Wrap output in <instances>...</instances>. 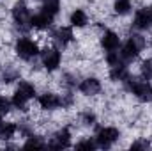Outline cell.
Masks as SVG:
<instances>
[{
	"instance_id": "6da1fadb",
	"label": "cell",
	"mask_w": 152,
	"mask_h": 151,
	"mask_svg": "<svg viewBox=\"0 0 152 151\" xmlns=\"http://www.w3.org/2000/svg\"><path fill=\"white\" fill-rule=\"evenodd\" d=\"M126 87L129 93H133L138 100L142 101H152V85L145 80H138V78H126Z\"/></svg>"
},
{
	"instance_id": "7a4b0ae2",
	"label": "cell",
	"mask_w": 152,
	"mask_h": 151,
	"mask_svg": "<svg viewBox=\"0 0 152 151\" xmlns=\"http://www.w3.org/2000/svg\"><path fill=\"white\" fill-rule=\"evenodd\" d=\"M142 48H143V39H142V36H131V38L124 43V46H122L120 59L122 61H133V59H136L140 55Z\"/></svg>"
},
{
	"instance_id": "3957f363",
	"label": "cell",
	"mask_w": 152,
	"mask_h": 151,
	"mask_svg": "<svg viewBox=\"0 0 152 151\" xmlns=\"http://www.w3.org/2000/svg\"><path fill=\"white\" fill-rule=\"evenodd\" d=\"M16 53H18L21 59L30 61V59H34V57L39 53V46H37V43H36L34 39L20 38L18 41H16Z\"/></svg>"
},
{
	"instance_id": "277c9868",
	"label": "cell",
	"mask_w": 152,
	"mask_h": 151,
	"mask_svg": "<svg viewBox=\"0 0 152 151\" xmlns=\"http://www.w3.org/2000/svg\"><path fill=\"white\" fill-rule=\"evenodd\" d=\"M118 137H120V132L113 128V126H104V128H101L99 132H97V144L101 146V148H110L112 144H115L117 141H118Z\"/></svg>"
},
{
	"instance_id": "5b68a950",
	"label": "cell",
	"mask_w": 152,
	"mask_h": 151,
	"mask_svg": "<svg viewBox=\"0 0 152 151\" xmlns=\"http://www.w3.org/2000/svg\"><path fill=\"white\" fill-rule=\"evenodd\" d=\"M30 18L32 16H30V11H28V7H27L25 2H18L12 7V20H14V23L18 27H28Z\"/></svg>"
},
{
	"instance_id": "8992f818",
	"label": "cell",
	"mask_w": 152,
	"mask_h": 151,
	"mask_svg": "<svg viewBox=\"0 0 152 151\" xmlns=\"http://www.w3.org/2000/svg\"><path fill=\"white\" fill-rule=\"evenodd\" d=\"M60 61H62V55L57 48H48L42 52V66L48 70V71H53L60 66Z\"/></svg>"
},
{
	"instance_id": "52a82bcc",
	"label": "cell",
	"mask_w": 152,
	"mask_h": 151,
	"mask_svg": "<svg viewBox=\"0 0 152 151\" xmlns=\"http://www.w3.org/2000/svg\"><path fill=\"white\" fill-rule=\"evenodd\" d=\"M151 25H152L151 9H140V11H136L134 20H133V27L138 29V30H147V29H151Z\"/></svg>"
},
{
	"instance_id": "ba28073f",
	"label": "cell",
	"mask_w": 152,
	"mask_h": 151,
	"mask_svg": "<svg viewBox=\"0 0 152 151\" xmlns=\"http://www.w3.org/2000/svg\"><path fill=\"white\" fill-rule=\"evenodd\" d=\"M69 144H71V132H69L67 128H62V130H58V132L55 133V137L51 139L50 148H53V150H62V148H69Z\"/></svg>"
},
{
	"instance_id": "9c48e42d",
	"label": "cell",
	"mask_w": 152,
	"mask_h": 151,
	"mask_svg": "<svg viewBox=\"0 0 152 151\" xmlns=\"http://www.w3.org/2000/svg\"><path fill=\"white\" fill-rule=\"evenodd\" d=\"M60 105H62V98H58L53 93H44L39 96V107L44 110H55Z\"/></svg>"
},
{
	"instance_id": "30bf717a",
	"label": "cell",
	"mask_w": 152,
	"mask_h": 151,
	"mask_svg": "<svg viewBox=\"0 0 152 151\" xmlns=\"http://www.w3.org/2000/svg\"><path fill=\"white\" fill-rule=\"evenodd\" d=\"M80 91H81V94H85V96H94V94H97V93L101 91V82H99L97 78H94V76L85 78V80L80 84Z\"/></svg>"
},
{
	"instance_id": "8fae6325",
	"label": "cell",
	"mask_w": 152,
	"mask_h": 151,
	"mask_svg": "<svg viewBox=\"0 0 152 151\" xmlns=\"http://www.w3.org/2000/svg\"><path fill=\"white\" fill-rule=\"evenodd\" d=\"M101 44H103L104 50H108V52H115V50L120 46V38H118V34H115V32H112V30H108V32L103 34V38H101Z\"/></svg>"
},
{
	"instance_id": "7c38bea8",
	"label": "cell",
	"mask_w": 152,
	"mask_h": 151,
	"mask_svg": "<svg viewBox=\"0 0 152 151\" xmlns=\"http://www.w3.org/2000/svg\"><path fill=\"white\" fill-rule=\"evenodd\" d=\"M51 16L50 14H46V13H37V14H34L32 18H30V27H34V29H39V30H44V29H48L50 25H51Z\"/></svg>"
},
{
	"instance_id": "4fadbf2b",
	"label": "cell",
	"mask_w": 152,
	"mask_h": 151,
	"mask_svg": "<svg viewBox=\"0 0 152 151\" xmlns=\"http://www.w3.org/2000/svg\"><path fill=\"white\" fill-rule=\"evenodd\" d=\"M73 38H75V34H73L71 27H60V29L55 32V41H57L58 44H62V46L69 44V43L73 41Z\"/></svg>"
},
{
	"instance_id": "5bb4252c",
	"label": "cell",
	"mask_w": 152,
	"mask_h": 151,
	"mask_svg": "<svg viewBox=\"0 0 152 151\" xmlns=\"http://www.w3.org/2000/svg\"><path fill=\"white\" fill-rule=\"evenodd\" d=\"M69 21H71L73 27H85L88 23V16L83 9H75L69 16Z\"/></svg>"
},
{
	"instance_id": "9a60e30c",
	"label": "cell",
	"mask_w": 152,
	"mask_h": 151,
	"mask_svg": "<svg viewBox=\"0 0 152 151\" xmlns=\"http://www.w3.org/2000/svg\"><path fill=\"white\" fill-rule=\"evenodd\" d=\"M16 132H18V126L14 123H4V121H0V139L2 141L12 139Z\"/></svg>"
},
{
	"instance_id": "2e32d148",
	"label": "cell",
	"mask_w": 152,
	"mask_h": 151,
	"mask_svg": "<svg viewBox=\"0 0 152 151\" xmlns=\"http://www.w3.org/2000/svg\"><path fill=\"white\" fill-rule=\"evenodd\" d=\"M16 93H20V94L28 101V100H32V98L36 96V87H34V84H30V82H20Z\"/></svg>"
},
{
	"instance_id": "e0dca14e",
	"label": "cell",
	"mask_w": 152,
	"mask_h": 151,
	"mask_svg": "<svg viewBox=\"0 0 152 151\" xmlns=\"http://www.w3.org/2000/svg\"><path fill=\"white\" fill-rule=\"evenodd\" d=\"M127 76H129V73H127V68L124 66V62H118V64L112 66V71H110V78L112 80L118 82V80H126Z\"/></svg>"
},
{
	"instance_id": "ac0fdd59",
	"label": "cell",
	"mask_w": 152,
	"mask_h": 151,
	"mask_svg": "<svg viewBox=\"0 0 152 151\" xmlns=\"http://www.w3.org/2000/svg\"><path fill=\"white\" fill-rule=\"evenodd\" d=\"M58 11H60V2H58V0H44V4H42V13H46V14H50V16L53 18V16L58 14Z\"/></svg>"
},
{
	"instance_id": "d6986e66",
	"label": "cell",
	"mask_w": 152,
	"mask_h": 151,
	"mask_svg": "<svg viewBox=\"0 0 152 151\" xmlns=\"http://www.w3.org/2000/svg\"><path fill=\"white\" fill-rule=\"evenodd\" d=\"M113 9H115V13L120 14V16L127 14V13L131 11V0H115Z\"/></svg>"
},
{
	"instance_id": "ffe728a7",
	"label": "cell",
	"mask_w": 152,
	"mask_h": 151,
	"mask_svg": "<svg viewBox=\"0 0 152 151\" xmlns=\"http://www.w3.org/2000/svg\"><path fill=\"white\" fill-rule=\"evenodd\" d=\"M142 75H143L145 80H152V59L143 61V64H142Z\"/></svg>"
},
{
	"instance_id": "44dd1931",
	"label": "cell",
	"mask_w": 152,
	"mask_h": 151,
	"mask_svg": "<svg viewBox=\"0 0 152 151\" xmlns=\"http://www.w3.org/2000/svg\"><path fill=\"white\" fill-rule=\"evenodd\" d=\"M11 105L16 107V109H25V107H27V100H25L20 93H14V96H12V100H11Z\"/></svg>"
},
{
	"instance_id": "7402d4cb",
	"label": "cell",
	"mask_w": 152,
	"mask_h": 151,
	"mask_svg": "<svg viewBox=\"0 0 152 151\" xmlns=\"http://www.w3.org/2000/svg\"><path fill=\"white\" fill-rule=\"evenodd\" d=\"M25 148H46V144L39 139V137H30L25 142Z\"/></svg>"
},
{
	"instance_id": "603a6c76",
	"label": "cell",
	"mask_w": 152,
	"mask_h": 151,
	"mask_svg": "<svg viewBox=\"0 0 152 151\" xmlns=\"http://www.w3.org/2000/svg\"><path fill=\"white\" fill-rule=\"evenodd\" d=\"M96 148V142L94 141H90V139H85V141H81V142H78L76 144V150H88L92 151Z\"/></svg>"
},
{
	"instance_id": "cb8c5ba5",
	"label": "cell",
	"mask_w": 152,
	"mask_h": 151,
	"mask_svg": "<svg viewBox=\"0 0 152 151\" xmlns=\"http://www.w3.org/2000/svg\"><path fill=\"white\" fill-rule=\"evenodd\" d=\"M9 109H11V101L0 96V112H2L4 115H5V114L9 112Z\"/></svg>"
},
{
	"instance_id": "d4e9b609",
	"label": "cell",
	"mask_w": 152,
	"mask_h": 151,
	"mask_svg": "<svg viewBox=\"0 0 152 151\" xmlns=\"http://www.w3.org/2000/svg\"><path fill=\"white\" fill-rule=\"evenodd\" d=\"M149 142H133L131 144V150H142V148H147Z\"/></svg>"
},
{
	"instance_id": "484cf974",
	"label": "cell",
	"mask_w": 152,
	"mask_h": 151,
	"mask_svg": "<svg viewBox=\"0 0 152 151\" xmlns=\"http://www.w3.org/2000/svg\"><path fill=\"white\" fill-rule=\"evenodd\" d=\"M85 121H87V124H94L96 115H94V114H85Z\"/></svg>"
},
{
	"instance_id": "4316f807",
	"label": "cell",
	"mask_w": 152,
	"mask_h": 151,
	"mask_svg": "<svg viewBox=\"0 0 152 151\" xmlns=\"http://www.w3.org/2000/svg\"><path fill=\"white\" fill-rule=\"evenodd\" d=\"M151 14H152V7H151Z\"/></svg>"
},
{
	"instance_id": "83f0119b",
	"label": "cell",
	"mask_w": 152,
	"mask_h": 151,
	"mask_svg": "<svg viewBox=\"0 0 152 151\" xmlns=\"http://www.w3.org/2000/svg\"><path fill=\"white\" fill-rule=\"evenodd\" d=\"M151 44H152V41H151Z\"/></svg>"
}]
</instances>
